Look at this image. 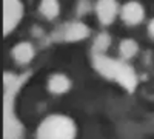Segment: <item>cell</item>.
Listing matches in <instances>:
<instances>
[{
    "label": "cell",
    "mask_w": 154,
    "mask_h": 139,
    "mask_svg": "<svg viewBox=\"0 0 154 139\" xmlns=\"http://www.w3.org/2000/svg\"><path fill=\"white\" fill-rule=\"evenodd\" d=\"M77 133L71 118L63 115H51L37 127L35 139H74Z\"/></svg>",
    "instance_id": "6da1fadb"
},
{
    "label": "cell",
    "mask_w": 154,
    "mask_h": 139,
    "mask_svg": "<svg viewBox=\"0 0 154 139\" xmlns=\"http://www.w3.org/2000/svg\"><path fill=\"white\" fill-rule=\"evenodd\" d=\"M94 65L97 67V70L108 76V77H112L116 81H119L123 87H126L128 90H134L136 87V74L134 71L128 67L123 62H117L105 57L103 54H94Z\"/></svg>",
    "instance_id": "7a4b0ae2"
},
{
    "label": "cell",
    "mask_w": 154,
    "mask_h": 139,
    "mask_svg": "<svg viewBox=\"0 0 154 139\" xmlns=\"http://www.w3.org/2000/svg\"><path fill=\"white\" fill-rule=\"evenodd\" d=\"M23 17V5L20 0H3V19H5V36L14 30Z\"/></svg>",
    "instance_id": "3957f363"
},
{
    "label": "cell",
    "mask_w": 154,
    "mask_h": 139,
    "mask_svg": "<svg viewBox=\"0 0 154 139\" xmlns=\"http://www.w3.org/2000/svg\"><path fill=\"white\" fill-rule=\"evenodd\" d=\"M120 17H122V20L126 25L136 27V25H139L140 22L143 20L145 9L139 2H136V0H130V2H126L120 8Z\"/></svg>",
    "instance_id": "277c9868"
},
{
    "label": "cell",
    "mask_w": 154,
    "mask_h": 139,
    "mask_svg": "<svg viewBox=\"0 0 154 139\" xmlns=\"http://www.w3.org/2000/svg\"><path fill=\"white\" fill-rule=\"evenodd\" d=\"M96 14L102 25H111L119 14V5L116 0H97Z\"/></svg>",
    "instance_id": "5b68a950"
},
{
    "label": "cell",
    "mask_w": 154,
    "mask_h": 139,
    "mask_svg": "<svg viewBox=\"0 0 154 139\" xmlns=\"http://www.w3.org/2000/svg\"><path fill=\"white\" fill-rule=\"evenodd\" d=\"M12 59H14L17 64L25 65V64H29L32 60L35 51H34V46L29 42H19L14 48H12Z\"/></svg>",
    "instance_id": "8992f818"
},
{
    "label": "cell",
    "mask_w": 154,
    "mask_h": 139,
    "mask_svg": "<svg viewBox=\"0 0 154 139\" xmlns=\"http://www.w3.org/2000/svg\"><path fill=\"white\" fill-rule=\"evenodd\" d=\"M88 36H89V28L82 22H74V23L68 25L65 28V31H63V37H65V40H68V42L82 40Z\"/></svg>",
    "instance_id": "52a82bcc"
},
{
    "label": "cell",
    "mask_w": 154,
    "mask_h": 139,
    "mask_svg": "<svg viewBox=\"0 0 154 139\" xmlns=\"http://www.w3.org/2000/svg\"><path fill=\"white\" fill-rule=\"evenodd\" d=\"M48 88L54 94H63L71 88V81L62 73H56L48 79Z\"/></svg>",
    "instance_id": "ba28073f"
},
{
    "label": "cell",
    "mask_w": 154,
    "mask_h": 139,
    "mask_svg": "<svg viewBox=\"0 0 154 139\" xmlns=\"http://www.w3.org/2000/svg\"><path fill=\"white\" fill-rule=\"evenodd\" d=\"M38 11L46 19H56L60 12V3L59 0H40Z\"/></svg>",
    "instance_id": "9c48e42d"
},
{
    "label": "cell",
    "mask_w": 154,
    "mask_h": 139,
    "mask_svg": "<svg viewBox=\"0 0 154 139\" xmlns=\"http://www.w3.org/2000/svg\"><path fill=\"white\" fill-rule=\"evenodd\" d=\"M137 51H139V45H137V42L133 40V39H123V40L120 42V45H119V53H120V56H122L123 59H131V57H134V56L137 54Z\"/></svg>",
    "instance_id": "30bf717a"
},
{
    "label": "cell",
    "mask_w": 154,
    "mask_h": 139,
    "mask_svg": "<svg viewBox=\"0 0 154 139\" xmlns=\"http://www.w3.org/2000/svg\"><path fill=\"white\" fill-rule=\"evenodd\" d=\"M109 45H111V36L108 33H99L93 43V51L94 54H103L109 48Z\"/></svg>",
    "instance_id": "8fae6325"
},
{
    "label": "cell",
    "mask_w": 154,
    "mask_h": 139,
    "mask_svg": "<svg viewBox=\"0 0 154 139\" xmlns=\"http://www.w3.org/2000/svg\"><path fill=\"white\" fill-rule=\"evenodd\" d=\"M148 33H149V36L154 39V19H151V22L148 23Z\"/></svg>",
    "instance_id": "7c38bea8"
}]
</instances>
